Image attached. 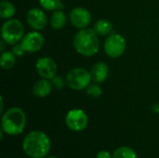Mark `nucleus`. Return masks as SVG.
Here are the masks:
<instances>
[{
	"mask_svg": "<svg viewBox=\"0 0 159 158\" xmlns=\"http://www.w3.org/2000/svg\"><path fill=\"white\" fill-rule=\"evenodd\" d=\"M50 149L51 142L48 136L40 130L29 132L22 142V150L30 158L46 157Z\"/></svg>",
	"mask_w": 159,
	"mask_h": 158,
	"instance_id": "nucleus-1",
	"label": "nucleus"
},
{
	"mask_svg": "<svg viewBox=\"0 0 159 158\" xmlns=\"http://www.w3.org/2000/svg\"><path fill=\"white\" fill-rule=\"evenodd\" d=\"M75 49L84 57H92L100 49V41L94 29H80L74 37Z\"/></svg>",
	"mask_w": 159,
	"mask_h": 158,
	"instance_id": "nucleus-2",
	"label": "nucleus"
},
{
	"mask_svg": "<svg viewBox=\"0 0 159 158\" xmlns=\"http://www.w3.org/2000/svg\"><path fill=\"white\" fill-rule=\"evenodd\" d=\"M26 127V115L22 109L12 107L6 111L1 119V129L7 135L20 134Z\"/></svg>",
	"mask_w": 159,
	"mask_h": 158,
	"instance_id": "nucleus-3",
	"label": "nucleus"
},
{
	"mask_svg": "<svg viewBox=\"0 0 159 158\" xmlns=\"http://www.w3.org/2000/svg\"><path fill=\"white\" fill-rule=\"evenodd\" d=\"M24 27L20 20L17 19L7 20L1 28V36L8 45H15L23 38Z\"/></svg>",
	"mask_w": 159,
	"mask_h": 158,
	"instance_id": "nucleus-4",
	"label": "nucleus"
},
{
	"mask_svg": "<svg viewBox=\"0 0 159 158\" xmlns=\"http://www.w3.org/2000/svg\"><path fill=\"white\" fill-rule=\"evenodd\" d=\"M91 80V74L84 68H75L71 70L66 76L67 85L74 90L87 88L90 85Z\"/></svg>",
	"mask_w": 159,
	"mask_h": 158,
	"instance_id": "nucleus-5",
	"label": "nucleus"
},
{
	"mask_svg": "<svg viewBox=\"0 0 159 158\" xmlns=\"http://www.w3.org/2000/svg\"><path fill=\"white\" fill-rule=\"evenodd\" d=\"M127 47L125 38L119 34H112L104 41V51L110 58H118L123 55Z\"/></svg>",
	"mask_w": 159,
	"mask_h": 158,
	"instance_id": "nucleus-6",
	"label": "nucleus"
},
{
	"mask_svg": "<svg viewBox=\"0 0 159 158\" xmlns=\"http://www.w3.org/2000/svg\"><path fill=\"white\" fill-rule=\"evenodd\" d=\"M65 123L69 129L73 131H82L89 124V117L87 114L81 109H72L65 116Z\"/></svg>",
	"mask_w": 159,
	"mask_h": 158,
	"instance_id": "nucleus-7",
	"label": "nucleus"
},
{
	"mask_svg": "<svg viewBox=\"0 0 159 158\" xmlns=\"http://www.w3.org/2000/svg\"><path fill=\"white\" fill-rule=\"evenodd\" d=\"M69 20L73 26L78 29H84L88 28L91 22V14L87 8L76 7L70 11Z\"/></svg>",
	"mask_w": 159,
	"mask_h": 158,
	"instance_id": "nucleus-8",
	"label": "nucleus"
},
{
	"mask_svg": "<svg viewBox=\"0 0 159 158\" xmlns=\"http://www.w3.org/2000/svg\"><path fill=\"white\" fill-rule=\"evenodd\" d=\"M44 36L37 31L26 34L20 41V44L24 50L29 53H34L40 50L44 46Z\"/></svg>",
	"mask_w": 159,
	"mask_h": 158,
	"instance_id": "nucleus-9",
	"label": "nucleus"
},
{
	"mask_svg": "<svg viewBox=\"0 0 159 158\" xmlns=\"http://www.w3.org/2000/svg\"><path fill=\"white\" fill-rule=\"evenodd\" d=\"M37 74L45 79H52L57 74V64L49 57L39 58L35 63Z\"/></svg>",
	"mask_w": 159,
	"mask_h": 158,
	"instance_id": "nucleus-10",
	"label": "nucleus"
},
{
	"mask_svg": "<svg viewBox=\"0 0 159 158\" xmlns=\"http://www.w3.org/2000/svg\"><path fill=\"white\" fill-rule=\"evenodd\" d=\"M26 20L27 23L35 31L43 30L48 23L47 15L45 12L37 7L31 8L26 15Z\"/></svg>",
	"mask_w": 159,
	"mask_h": 158,
	"instance_id": "nucleus-11",
	"label": "nucleus"
},
{
	"mask_svg": "<svg viewBox=\"0 0 159 158\" xmlns=\"http://www.w3.org/2000/svg\"><path fill=\"white\" fill-rule=\"evenodd\" d=\"M91 78L95 83L101 84L104 82L109 74V68L108 65L103 61H99L95 63L90 71Z\"/></svg>",
	"mask_w": 159,
	"mask_h": 158,
	"instance_id": "nucleus-12",
	"label": "nucleus"
},
{
	"mask_svg": "<svg viewBox=\"0 0 159 158\" xmlns=\"http://www.w3.org/2000/svg\"><path fill=\"white\" fill-rule=\"evenodd\" d=\"M52 90V83L49 79L42 78L36 81L33 87V93L38 98H45L50 94Z\"/></svg>",
	"mask_w": 159,
	"mask_h": 158,
	"instance_id": "nucleus-13",
	"label": "nucleus"
},
{
	"mask_svg": "<svg viewBox=\"0 0 159 158\" xmlns=\"http://www.w3.org/2000/svg\"><path fill=\"white\" fill-rule=\"evenodd\" d=\"M66 23V15L61 9L54 10L50 17V25L52 28L59 30L64 27Z\"/></svg>",
	"mask_w": 159,
	"mask_h": 158,
	"instance_id": "nucleus-14",
	"label": "nucleus"
},
{
	"mask_svg": "<svg viewBox=\"0 0 159 158\" xmlns=\"http://www.w3.org/2000/svg\"><path fill=\"white\" fill-rule=\"evenodd\" d=\"M93 29H94V31L96 32V34L98 35L104 36V35H108V34H110L112 33L113 25L107 20H99L94 24Z\"/></svg>",
	"mask_w": 159,
	"mask_h": 158,
	"instance_id": "nucleus-15",
	"label": "nucleus"
},
{
	"mask_svg": "<svg viewBox=\"0 0 159 158\" xmlns=\"http://www.w3.org/2000/svg\"><path fill=\"white\" fill-rule=\"evenodd\" d=\"M16 12L15 6L7 0H3L0 5V17L3 20H9L12 19Z\"/></svg>",
	"mask_w": 159,
	"mask_h": 158,
	"instance_id": "nucleus-16",
	"label": "nucleus"
},
{
	"mask_svg": "<svg viewBox=\"0 0 159 158\" xmlns=\"http://www.w3.org/2000/svg\"><path fill=\"white\" fill-rule=\"evenodd\" d=\"M16 62V55L12 51H4L1 55L0 64L2 69L10 70Z\"/></svg>",
	"mask_w": 159,
	"mask_h": 158,
	"instance_id": "nucleus-17",
	"label": "nucleus"
},
{
	"mask_svg": "<svg viewBox=\"0 0 159 158\" xmlns=\"http://www.w3.org/2000/svg\"><path fill=\"white\" fill-rule=\"evenodd\" d=\"M113 158H138L136 152L129 146H121L113 153Z\"/></svg>",
	"mask_w": 159,
	"mask_h": 158,
	"instance_id": "nucleus-18",
	"label": "nucleus"
},
{
	"mask_svg": "<svg viewBox=\"0 0 159 158\" xmlns=\"http://www.w3.org/2000/svg\"><path fill=\"white\" fill-rule=\"evenodd\" d=\"M39 4L43 8L49 11L60 9L62 7L61 0H39Z\"/></svg>",
	"mask_w": 159,
	"mask_h": 158,
	"instance_id": "nucleus-19",
	"label": "nucleus"
},
{
	"mask_svg": "<svg viewBox=\"0 0 159 158\" xmlns=\"http://www.w3.org/2000/svg\"><path fill=\"white\" fill-rule=\"evenodd\" d=\"M87 93H88V95H89L92 98H99L102 95V88L100 87V85L98 83L94 82L93 84H90L87 88Z\"/></svg>",
	"mask_w": 159,
	"mask_h": 158,
	"instance_id": "nucleus-20",
	"label": "nucleus"
},
{
	"mask_svg": "<svg viewBox=\"0 0 159 158\" xmlns=\"http://www.w3.org/2000/svg\"><path fill=\"white\" fill-rule=\"evenodd\" d=\"M51 83H52V86H54L56 88H62L65 85V81L64 79L60 76V75H55L52 79H51Z\"/></svg>",
	"mask_w": 159,
	"mask_h": 158,
	"instance_id": "nucleus-21",
	"label": "nucleus"
},
{
	"mask_svg": "<svg viewBox=\"0 0 159 158\" xmlns=\"http://www.w3.org/2000/svg\"><path fill=\"white\" fill-rule=\"evenodd\" d=\"M17 57H21V56H23L24 55V52H26L25 50H24V48L22 47V46H21V44H15V45H13V47H12V50H11Z\"/></svg>",
	"mask_w": 159,
	"mask_h": 158,
	"instance_id": "nucleus-22",
	"label": "nucleus"
},
{
	"mask_svg": "<svg viewBox=\"0 0 159 158\" xmlns=\"http://www.w3.org/2000/svg\"><path fill=\"white\" fill-rule=\"evenodd\" d=\"M96 158H113V155H111V153L108 152V151L102 150V151H100L97 154Z\"/></svg>",
	"mask_w": 159,
	"mask_h": 158,
	"instance_id": "nucleus-23",
	"label": "nucleus"
},
{
	"mask_svg": "<svg viewBox=\"0 0 159 158\" xmlns=\"http://www.w3.org/2000/svg\"><path fill=\"white\" fill-rule=\"evenodd\" d=\"M152 109L155 113H159V104H154Z\"/></svg>",
	"mask_w": 159,
	"mask_h": 158,
	"instance_id": "nucleus-24",
	"label": "nucleus"
},
{
	"mask_svg": "<svg viewBox=\"0 0 159 158\" xmlns=\"http://www.w3.org/2000/svg\"><path fill=\"white\" fill-rule=\"evenodd\" d=\"M4 109V102H3V97H1V113H3Z\"/></svg>",
	"mask_w": 159,
	"mask_h": 158,
	"instance_id": "nucleus-25",
	"label": "nucleus"
},
{
	"mask_svg": "<svg viewBox=\"0 0 159 158\" xmlns=\"http://www.w3.org/2000/svg\"><path fill=\"white\" fill-rule=\"evenodd\" d=\"M44 158H58V157H56V156H46V157H44Z\"/></svg>",
	"mask_w": 159,
	"mask_h": 158,
	"instance_id": "nucleus-26",
	"label": "nucleus"
}]
</instances>
